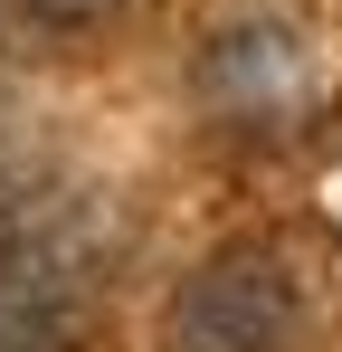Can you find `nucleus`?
Segmentation results:
<instances>
[{"instance_id":"1","label":"nucleus","mask_w":342,"mask_h":352,"mask_svg":"<svg viewBox=\"0 0 342 352\" xmlns=\"http://www.w3.org/2000/svg\"><path fill=\"white\" fill-rule=\"evenodd\" d=\"M295 333H304V286L266 238L209 248L171 295V352H295Z\"/></svg>"},{"instance_id":"4","label":"nucleus","mask_w":342,"mask_h":352,"mask_svg":"<svg viewBox=\"0 0 342 352\" xmlns=\"http://www.w3.org/2000/svg\"><path fill=\"white\" fill-rule=\"evenodd\" d=\"M114 10H133V0H0V19H10V29H38V38H76V29H105Z\"/></svg>"},{"instance_id":"2","label":"nucleus","mask_w":342,"mask_h":352,"mask_svg":"<svg viewBox=\"0 0 342 352\" xmlns=\"http://www.w3.org/2000/svg\"><path fill=\"white\" fill-rule=\"evenodd\" d=\"M200 96L219 105V115H285L295 96H304V38L285 29V19H238L209 38V58H200Z\"/></svg>"},{"instance_id":"3","label":"nucleus","mask_w":342,"mask_h":352,"mask_svg":"<svg viewBox=\"0 0 342 352\" xmlns=\"http://www.w3.org/2000/svg\"><path fill=\"white\" fill-rule=\"evenodd\" d=\"M57 333H67V286L48 248L19 219H0V352H57Z\"/></svg>"}]
</instances>
